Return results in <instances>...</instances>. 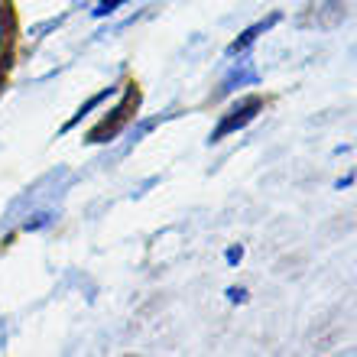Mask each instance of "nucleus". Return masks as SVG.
Instances as JSON below:
<instances>
[{
  "mask_svg": "<svg viewBox=\"0 0 357 357\" xmlns=\"http://www.w3.org/2000/svg\"><path fill=\"white\" fill-rule=\"evenodd\" d=\"M227 264L234 266V264H241V260H244V247H231V250H227Z\"/></svg>",
  "mask_w": 357,
  "mask_h": 357,
  "instance_id": "nucleus-9",
  "label": "nucleus"
},
{
  "mask_svg": "<svg viewBox=\"0 0 357 357\" xmlns=\"http://www.w3.org/2000/svg\"><path fill=\"white\" fill-rule=\"evenodd\" d=\"M137 104H140V91H137V85H127L121 104H117V107H114V111L107 114V117H104V121L98 123L91 133H88V143H107V140H114V137H117V133L130 123L133 111H137Z\"/></svg>",
  "mask_w": 357,
  "mask_h": 357,
  "instance_id": "nucleus-1",
  "label": "nucleus"
},
{
  "mask_svg": "<svg viewBox=\"0 0 357 357\" xmlns=\"http://www.w3.org/2000/svg\"><path fill=\"white\" fill-rule=\"evenodd\" d=\"M111 94H114V88H104L101 94H94V98H91V101H88V104H85V107H78V114H75V117H72V121L66 123V130H72V127H75V123L82 121V117H85L88 111H94V107H98V104H101V101H107Z\"/></svg>",
  "mask_w": 357,
  "mask_h": 357,
  "instance_id": "nucleus-7",
  "label": "nucleus"
},
{
  "mask_svg": "<svg viewBox=\"0 0 357 357\" xmlns=\"http://www.w3.org/2000/svg\"><path fill=\"white\" fill-rule=\"evenodd\" d=\"M123 0H98V7H94V17H107V13H114V10L121 7Z\"/></svg>",
  "mask_w": 357,
  "mask_h": 357,
  "instance_id": "nucleus-8",
  "label": "nucleus"
},
{
  "mask_svg": "<svg viewBox=\"0 0 357 357\" xmlns=\"http://www.w3.org/2000/svg\"><path fill=\"white\" fill-rule=\"evenodd\" d=\"M227 299H231V302H244L247 299V289H227Z\"/></svg>",
  "mask_w": 357,
  "mask_h": 357,
  "instance_id": "nucleus-10",
  "label": "nucleus"
},
{
  "mask_svg": "<svg viewBox=\"0 0 357 357\" xmlns=\"http://www.w3.org/2000/svg\"><path fill=\"white\" fill-rule=\"evenodd\" d=\"M280 20H282V13H280V10H276V13H270V17H266V20H257L254 26H247L244 33H241V36H237L234 43L227 46V56H231V59H234V56H244L247 49L254 46V43H257V39H260V36H264V33H270V29L276 26Z\"/></svg>",
  "mask_w": 357,
  "mask_h": 357,
  "instance_id": "nucleus-4",
  "label": "nucleus"
},
{
  "mask_svg": "<svg viewBox=\"0 0 357 357\" xmlns=\"http://www.w3.org/2000/svg\"><path fill=\"white\" fill-rule=\"evenodd\" d=\"M344 20V7H341L338 0H325L319 7H309V13L299 20L302 26H319V29H331L335 23Z\"/></svg>",
  "mask_w": 357,
  "mask_h": 357,
  "instance_id": "nucleus-5",
  "label": "nucleus"
},
{
  "mask_svg": "<svg viewBox=\"0 0 357 357\" xmlns=\"http://www.w3.org/2000/svg\"><path fill=\"white\" fill-rule=\"evenodd\" d=\"M244 85H260V72H257L254 62H247V59H237L234 66L227 68V75L221 78V88H218V98H225V94H234L237 88Z\"/></svg>",
  "mask_w": 357,
  "mask_h": 357,
  "instance_id": "nucleus-3",
  "label": "nucleus"
},
{
  "mask_svg": "<svg viewBox=\"0 0 357 357\" xmlns=\"http://www.w3.org/2000/svg\"><path fill=\"white\" fill-rule=\"evenodd\" d=\"M17 33V17H13V3L10 0H0V36L13 39Z\"/></svg>",
  "mask_w": 357,
  "mask_h": 357,
  "instance_id": "nucleus-6",
  "label": "nucleus"
},
{
  "mask_svg": "<svg viewBox=\"0 0 357 357\" xmlns=\"http://www.w3.org/2000/svg\"><path fill=\"white\" fill-rule=\"evenodd\" d=\"M260 111H264V98H260V94H247V98H241L234 107H227V114L221 117V123L215 127V133L208 137V143H221L225 137H231V133L244 130L247 123L257 121V114Z\"/></svg>",
  "mask_w": 357,
  "mask_h": 357,
  "instance_id": "nucleus-2",
  "label": "nucleus"
}]
</instances>
